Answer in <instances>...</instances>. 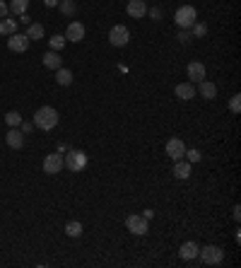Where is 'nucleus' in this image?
Here are the masks:
<instances>
[{"label":"nucleus","mask_w":241,"mask_h":268,"mask_svg":"<svg viewBox=\"0 0 241 268\" xmlns=\"http://www.w3.org/2000/svg\"><path fill=\"white\" fill-rule=\"evenodd\" d=\"M75 3L73 0H61V12H63V15H75Z\"/></svg>","instance_id":"nucleus-25"},{"label":"nucleus","mask_w":241,"mask_h":268,"mask_svg":"<svg viewBox=\"0 0 241 268\" xmlns=\"http://www.w3.org/2000/svg\"><path fill=\"white\" fill-rule=\"evenodd\" d=\"M198 256L203 259L205 266H220L224 261V251H222V247H217V244H207L205 249L198 251Z\"/></svg>","instance_id":"nucleus-4"},{"label":"nucleus","mask_w":241,"mask_h":268,"mask_svg":"<svg viewBox=\"0 0 241 268\" xmlns=\"http://www.w3.org/2000/svg\"><path fill=\"white\" fill-rule=\"evenodd\" d=\"M63 37H65V41H73V44L82 41V39H84V24H82V22H70Z\"/></svg>","instance_id":"nucleus-9"},{"label":"nucleus","mask_w":241,"mask_h":268,"mask_svg":"<svg viewBox=\"0 0 241 268\" xmlns=\"http://www.w3.org/2000/svg\"><path fill=\"white\" fill-rule=\"evenodd\" d=\"M15 32H17V22H15V17L12 19H8V17L0 19V34H3V37H12Z\"/></svg>","instance_id":"nucleus-18"},{"label":"nucleus","mask_w":241,"mask_h":268,"mask_svg":"<svg viewBox=\"0 0 241 268\" xmlns=\"http://www.w3.org/2000/svg\"><path fill=\"white\" fill-rule=\"evenodd\" d=\"M58 121H61V116H58V111L53 106H41L34 114V126L39 130H53L58 126Z\"/></svg>","instance_id":"nucleus-1"},{"label":"nucleus","mask_w":241,"mask_h":268,"mask_svg":"<svg viewBox=\"0 0 241 268\" xmlns=\"http://www.w3.org/2000/svg\"><path fill=\"white\" fill-rule=\"evenodd\" d=\"M126 12H128L133 19H142L145 15H147V3H145V0H128Z\"/></svg>","instance_id":"nucleus-12"},{"label":"nucleus","mask_w":241,"mask_h":268,"mask_svg":"<svg viewBox=\"0 0 241 268\" xmlns=\"http://www.w3.org/2000/svg\"><path fill=\"white\" fill-rule=\"evenodd\" d=\"M63 167H68L70 172H82L87 167V152L84 150H68V155L63 157Z\"/></svg>","instance_id":"nucleus-3"},{"label":"nucleus","mask_w":241,"mask_h":268,"mask_svg":"<svg viewBox=\"0 0 241 268\" xmlns=\"http://www.w3.org/2000/svg\"><path fill=\"white\" fill-rule=\"evenodd\" d=\"M126 227H128V232H133V234L142 237V234H147L149 222H147V218H145V215H130L128 220H126Z\"/></svg>","instance_id":"nucleus-5"},{"label":"nucleus","mask_w":241,"mask_h":268,"mask_svg":"<svg viewBox=\"0 0 241 268\" xmlns=\"http://www.w3.org/2000/svg\"><path fill=\"white\" fill-rule=\"evenodd\" d=\"M5 123H8L10 128H19L22 126V116H19L17 111H8L5 114Z\"/></svg>","instance_id":"nucleus-24"},{"label":"nucleus","mask_w":241,"mask_h":268,"mask_svg":"<svg viewBox=\"0 0 241 268\" xmlns=\"http://www.w3.org/2000/svg\"><path fill=\"white\" fill-rule=\"evenodd\" d=\"M8 12H10L8 3H5V0H0V19H3V17H8Z\"/></svg>","instance_id":"nucleus-30"},{"label":"nucleus","mask_w":241,"mask_h":268,"mask_svg":"<svg viewBox=\"0 0 241 268\" xmlns=\"http://www.w3.org/2000/svg\"><path fill=\"white\" fill-rule=\"evenodd\" d=\"M174 22H176L178 29H191L198 22V10L193 5H181L174 15Z\"/></svg>","instance_id":"nucleus-2"},{"label":"nucleus","mask_w":241,"mask_h":268,"mask_svg":"<svg viewBox=\"0 0 241 268\" xmlns=\"http://www.w3.org/2000/svg\"><path fill=\"white\" fill-rule=\"evenodd\" d=\"M27 37H29V41H32V39H34V41L44 39V27H41V24H27Z\"/></svg>","instance_id":"nucleus-23"},{"label":"nucleus","mask_w":241,"mask_h":268,"mask_svg":"<svg viewBox=\"0 0 241 268\" xmlns=\"http://www.w3.org/2000/svg\"><path fill=\"white\" fill-rule=\"evenodd\" d=\"M167 155L174 159V162H176V159H184V155H186L184 140H181V138H171V140H169V143H167Z\"/></svg>","instance_id":"nucleus-11"},{"label":"nucleus","mask_w":241,"mask_h":268,"mask_svg":"<svg viewBox=\"0 0 241 268\" xmlns=\"http://www.w3.org/2000/svg\"><path fill=\"white\" fill-rule=\"evenodd\" d=\"M109 41H111V46H116V48L126 46V44L130 41L128 27H123V24H116V27H111V32H109Z\"/></svg>","instance_id":"nucleus-6"},{"label":"nucleus","mask_w":241,"mask_h":268,"mask_svg":"<svg viewBox=\"0 0 241 268\" xmlns=\"http://www.w3.org/2000/svg\"><path fill=\"white\" fill-rule=\"evenodd\" d=\"M198 251H200V247H198L195 242H184L178 254H181V259H184V261H193L195 256H198Z\"/></svg>","instance_id":"nucleus-14"},{"label":"nucleus","mask_w":241,"mask_h":268,"mask_svg":"<svg viewBox=\"0 0 241 268\" xmlns=\"http://www.w3.org/2000/svg\"><path fill=\"white\" fill-rule=\"evenodd\" d=\"M44 65L51 70H58V68H63V58L58 56V51H48V53H44Z\"/></svg>","instance_id":"nucleus-17"},{"label":"nucleus","mask_w":241,"mask_h":268,"mask_svg":"<svg viewBox=\"0 0 241 268\" xmlns=\"http://www.w3.org/2000/svg\"><path fill=\"white\" fill-rule=\"evenodd\" d=\"M65 46V37H61V34H56V37L51 39V51H61V48Z\"/></svg>","instance_id":"nucleus-26"},{"label":"nucleus","mask_w":241,"mask_h":268,"mask_svg":"<svg viewBox=\"0 0 241 268\" xmlns=\"http://www.w3.org/2000/svg\"><path fill=\"white\" fill-rule=\"evenodd\" d=\"M205 34H207V24H198V22H195L193 24V37H205Z\"/></svg>","instance_id":"nucleus-29"},{"label":"nucleus","mask_w":241,"mask_h":268,"mask_svg":"<svg viewBox=\"0 0 241 268\" xmlns=\"http://www.w3.org/2000/svg\"><path fill=\"white\" fill-rule=\"evenodd\" d=\"M58 3H61V0H44V5H46V8H56Z\"/></svg>","instance_id":"nucleus-32"},{"label":"nucleus","mask_w":241,"mask_h":268,"mask_svg":"<svg viewBox=\"0 0 241 268\" xmlns=\"http://www.w3.org/2000/svg\"><path fill=\"white\" fill-rule=\"evenodd\" d=\"M176 97H178V99H184V102L193 99V97H195V87L191 83H178L176 85Z\"/></svg>","instance_id":"nucleus-15"},{"label":"nucleus","mask_w":241,"mask_h":268,"mask_svg":"<svg viewBox=\"0 0 241 268\" xmlns=\"http://www.w3.org/2000/svg\"><path fill=\"white\" fill-rule=\"evenodd\" d=\"M239 218H241V208L239 205H234V220H239Z\"/></svg>","instance_id":"nucleus-33"},{"label":"nucleus","mask_w":241,"mask_h":268,"mask_svg":"<svg viewBox=\"0 0 241 268\" xmlns=\"http://www.w3.org/2000/svg\"><path fill=\"white\" fill-rule=\"evenodd\" d=\"M200 85V94H203L205 99H215L217 97V87H215V83H207V80H203Z\"/></svg>","instance_id":"nucleus-21"},{"label":"nucleus","mask_w":241,"mask_h":268,"mask_svg":"<svg viewBox=\"0 0 241 268\" xmlns=\"http://www.w3.org/2000/svg\"><path fill=\"white\" fill-rule=\"evenodd\" d=\"M184 157H188V162H200L203 155H200V150H186Z\"/></svg>","instance_id":"nucleus-28"},{"label":"nucleus","mask_w":241,"mask_h":268,"mask_svg":"<svg viewBox=\"0 0 241 268\" xmlns=\"http://www.w3.org/2000/svg\"><path fill=\"white\" fill-rule=\"evenodd\" d=\"M186 75H188L191 83H203L207 70H205V65L200 61H193V63H188V68H186Z\"/></svg>","instance_id":"nucleus-8"},{"label":"nucleus","mask_w":241,"mask_h":268,"mask_svg":"<svg viewBox=\"0 0 241 268\" xmlns=\"http://www.w3.org/2000/svg\"><path fill=\"white\" fill-rule=\"evenodd\" d=\"M229 111H232V114H239V111H241V94H234V97H232V102H229Z\"/></svg>","instance_id":"nucleus-27"},{"label":"nucleus","mask_w":241,"mask_h":268,"mask_svg":"<svg viewBox=\"0 0 241 268\" xmlns=\"http://www.w3.org/2000/svg\"><path fill=\"white\" fill-rule=\"evenodd\" d=\"M56 83L68 87V85H73V73L68 70V68H58L56 70Z\"/></svg>","instance_id":"nucleus-20"},{"label":"nucleus","mask_w":241,"mask_h":268,"mask_svg":"<svg viewBox=\"0 0 241 268\" xmlns=\"http://www.w3.org/2000/svg\"><path fill=\"white\" fill-rule=\"evenodd\" d=\"M61 169H63V155H58V152L46 155V159H44V172H46V174H58Z\"/></svg>","instance_id":"nucleus-10"},{"label":"nucleus","mask_w":241,"mask_h":268,"mask_svg":"<svg viewBox=\"0 0 241 268\" xmlns=\"http://www.w3.org/2000/svg\"><path fill=\"white\" fill-rule=\"evenodd\" d=\"M8 8H10L12 15H24V12L29 10V0H12Z\"/></svg>","instance_id":"nucleus-22"},{"label":"nucleus","mask_w":241,"mask_h":268,"mask_svg":"<svg viewBox=\"0 0 241 268\" xmlns=\"http://www.w3.org/2000/svg\"><path fill=\"white\" fill-rule=\"evenodd\" d=\"M8 48L10 51H15V53H24V51L29 48V37L27 34H17V32H15V34L8 39Z\"/></svg>","instance_id":"nucleus-7"},{"label":"nucleus","mask_w":241,"mask_h":268,"mask_svg":"<svg viewBox=\"0 0 241 268\" xmlns=\"http://www.w3.org/2000/svg\"><path fill=\"white\" fill-rule=\"evenodd\" d=\"M5 143H8L12 150H19L22 145H24V133L17 128H10L8 133H5Z\"/></svg>","instance_id":"nucleus-13"},{"label":"nucleus","mask_w":241,"mask_h":268,"mask_svg":"<svg viewBox=\"0 0 241 268\" xmlns=\"http://www.w3.org/2000/svg\"><path fill=\"white\" fill-rule=\"evenodd\" d=\"M178 39H181V41H184V44H186V41H191V34H188V32H186V29H184V32L178 34Z\"/></svg>","instance_id":"nucleus-31"},{"label":"nucleus","mask_w":241,"mask_h":268,"mask_svg":"<svg viewBox=\"0 0 241 268\" xmlns=\"http://www.w3.org/2000/svg\"><path fill=\"white\" fill-rule=\"evenodd\" d=\"M65 234H68V237H73V239H77V237H82V222L70 220L68 225H65Z\"/></svg>","instance_id":"nucleus-19"},{"label":"nucleus","mask_w":241,"mask_h":268,"mask_svg":"<svg viewBox=\"0 0 241 268\" xmlns=\"http://www.w3.org/2000/svg\"><path fill=\"white\" fill-rule=\"evenodd\" d=\"M174 176L176 179H188L191 176V162L188 159H176L174 162Z\"/></svg>","instance_id":"nucleus-16"}]
</instances>
